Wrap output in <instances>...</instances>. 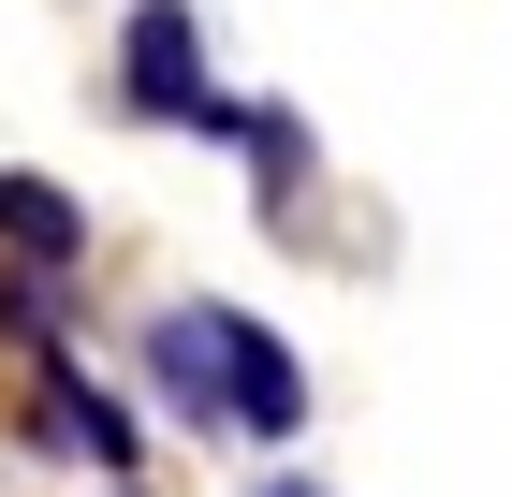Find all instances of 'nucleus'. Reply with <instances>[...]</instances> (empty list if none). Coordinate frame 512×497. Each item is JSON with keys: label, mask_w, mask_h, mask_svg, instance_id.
<instances>
[{"label": "nucleus", "mask_w": 512, "mask_h": 497, "mask_svg": "<svg viewBox=\"0 0 512 497\" xmlns=\"http://www.w3.org/2000/svg\"><path fill=\"white\" fill-rule=\"evenodd\" d=\"M205 366H220V424H235V439H264V454H278V439L308 424V366H293L249 307H205Z\"/></svg>", "instance_id": "f257e3e1"}, {"label": "nucleus", "mask_w": 512, "mask_h": 497, "mask_svg": "<svg viewBox=\"0 0 512 497\" xmlns=\"http://www.w3.org/2000/svg\"><path fill=\"white\" fill-rule=\"evenodd\" d=\"M118 74H132V117H191L205 103V15H191V0H132Z\"/></svg>", "instance_id": "f03ea898"}, {"label": "nucleus", "mask_w": 512, "mask_h": 497, "mask_svg": "<svg viewBox=\"0 0 512 497\" xmlns=\"http://www.w3.org/2000/svg\"><path fill=\"white\" fill-rule=\"evenodd\" d=\"M0 264H15V278H59V264H88V205L0 161Z\"/></svg>", "instance_id": "7ed1b4c3"}, {"label": "nucleus", "mask_w": 512, "mask_h": 497, "mask_svg": "<svg viewBox=\"0 0 512 497\" xmlns=\"http://www.w3.org/2000/svg\"><path fill=\"white\" fill-rule=\"evenodd\" d=\"M30 439H59V454H88L103 483H132V410L103 381H74V366H44V424H30Z\"/></svg>", "instance_id": "20e7f679"}, {"label": "nucleus", "mask_w": 512, "mask_h": 497, "mask_svg": "<svg viewBox=\"0 0 512 497\" xmlns=\"http://www.w3.org/2000/svg\"><path fill=\"white\" fill-rule=\"evenodd\" d=\"M147 381L176 424H220V366H205V307H161L147 322Z\"/></svg>", "instance_id": "39448f33"}, {"label": "nucleus", "mask_w": 512, "mask_h": 497, "mask_svg": "<svg viewBox=\"0 0 512 497\" xmlns=\"http://www.w3.org/2000/svg\"><path fill=\"white\" fill-rule=\"evenodd\" d=\"M264 497H322V483H264Z\"/></svg>", "instance_id": "423d86ee"}, {"label": "nucleus", "mask_w": 512, "mask_h": 497, "mask_svg": "<svg viewBox=\"0 0 512 497\" xmlns=\"http://www.w3.org/2000/svg\"><path fill=\"white\" fill-rule=\"evenodd\" d=\"M118 497H132V483H118Z\"/></svg>", "instance_id": "0eeeda50"}]
</instances>
